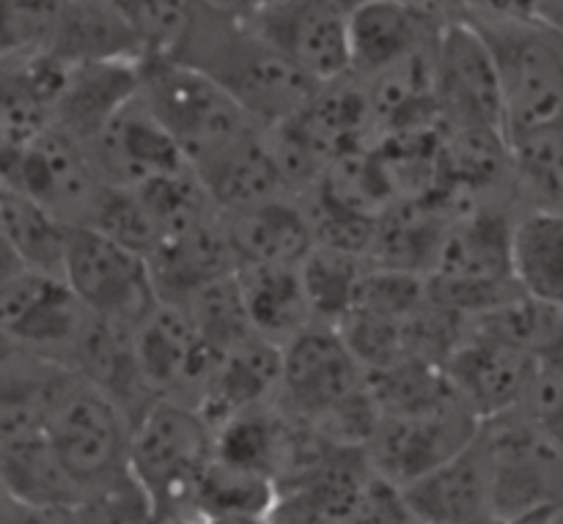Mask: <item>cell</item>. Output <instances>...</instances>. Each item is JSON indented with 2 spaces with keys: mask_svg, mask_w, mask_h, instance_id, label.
Wrapping results in <instances>:
<instances>
[{
  "mask_svg": "<svg viewBox=\"0 0 563 524\" xmlns=\"http://www.w3.org/2000/svg\"><path fill=\"white\" fill-rule=\"evenodd\" d=\"M366 390L368 371L344 335L328 324H311L284 349V377L275 406L319 426Z\"/></svg>",
  "mask_w": 563,
  "mask_h": 524,
  "instance_id": "10",
  "label": "cell"
},
{
  "mask_svg": "<svg viewBox=\"0 0 563 524\" xmlns=\"http://www.w3.org/2000/svg\"><path fill=\"white\" fill-rule=\"evenodd\" d=\"M247 316L262 338L289 346L313 322L300 267H242L236 272Z\"/></svg>",
  "mask_w": 563,
  "mask_h": 524,
  "instance_id": "24",
  "label": "cell"
},
{
  "mask_svg": "<svg viewBox=\"0 0 563 524\" xmlns=\"http://www.w3.org/2000/svg\"><path fill=\"white\" fill-rule=\"evenodd\" d=\"M99 176L113 190H141L152 181L190 170L181 148L137 93L88 146Z\"/></svg>",
  "mask_w": 563,
  "mask_h": 524,
  "instance_id": "16",
  "label": "cell"
},
{
  "mask_svg": "<svg viewBox=\"0 0 563 524\" xmlns=\"http://www.w3.org/2000/svg\"><path fill=\"white\" fill-rule=\"evenodd\" d=\"M214 443L207 417L174 401H157L132 428V472L152 498L157 524H201L196 494Z\"/></svg>",
  "mask_w": 563,
  "mask_h": 524,
  "instance_id": "3",
  "label": "cell"
},
{
  "mask_svg": "<svg viewBox=\"0 0 563 524\" xmlns=\"http://www.w3.org/2000/svg\"><path fill=\"white\" fill-rule=\"evenodd\" d=\"M0 476L5 498L31 509L71 511L82 492L55 456L44 428L0 434Z\"/></svg>",
  "mask_w": 563,
  "mask_h": 524,
  "instance_id": "23",
  "label": "cell"
},
{
  "mask_svg": "<svg viewBox=\"0 0 563 524\" xmlns=\"http://www.w3.org/2000/svg\"><path fill=\"white\" fill-rule=\"evenodd\" d=\"M539 14L550 22L553 27H559L563 33V0H550V3H533Z\"/></svg>",
  "mask_w": 563,
  "mask_h": 524,
  "instance_id": "32",
  "label": "cell"
},
{
  "mask_svg": "<svg viewBox=\"0 0 563 524\" xmlns=\"http://www.w3.org/2000/svg\"><path fill=\"white\" fill-rule=\"evenodd\" d=\"M69 514L71 524H157L152 498L132 470L88 489Z\"/></svg>",
  "mask_w": 563,
  "mask_h": 524,
  "instance_id": "30",
  "label": "cell"
},
{
  "mask_svg": "<svg viewBox=\"0 0 563 524\" xmlns=\"http://www.w3.org/2000/svg\"><path fill=\"white\" fill-rule=\"evenodd\" d=\"M478 428L482 421L462 399L416 415H379L366 456L383 481L405 489L471 448Z\"/></svg>",
  "mask_w": 563,
  "mask_h": 524,
  "instance_id": "11",
  "label": "cell"
},
{
  "mask_svg": "<svg viewBox=\"0 0 563 524\" xmlns=\"http://www.w3.org/2000/svg\"><path fill=\"white\" fill-rule=\"evenodd\" d=\"M476 443L487 465L495 520L563 516V445L553 434L515 410L484 421Z\"/></svg>",
  "mask_w": 563,
  "mask_h": 524,
  "instance_id": "5",
  "label": "cell"
},
{
  "mask_svg": "<svg viewBox=\"0 0 563 524\" xmlns=\"http://www.w3.org/2000/svg\"><path fill=\"white\" fill-rule=\"evenodd\" d=\"M520 412L563 445V349L537 357Z\"/></svg>",
  "mask_w": 563,
  "mask_h": 524,
  "instance_id": "31",
  "label": "cell"
},
{
  "mask_svg": "<svg viewBox=\"0 0 563 524\" xmlns=\"http://www.w3.org/2000/svg\"><path fill=\"white\" fill-rule=\"evenodd\" d=\"M93 316L64 278L33 272L3 256L0 264V324L3 346L75 371Z\"/></svg>",
  "mask_w": 563,
  "mask_h": 524,
  "instance_id": "6",
  "label": "cell"
},
{
  "mask_svg": "<svg viewBox=\"0 0 563 524\" xmlns=\"http://www.w3.org/2000/svg\"><path fill=\"white\" fill-rule=\"evenodd\" d=\"M368 258L355 253L333 250V247H313L300 264L302 283L311 302L313 322L339 330L357 302L363 278L368 272Z\"/></svg>",
  "mask_w": 563,
  "mask_h": 524,
  "instance_id": "28",
  "label": "cell"
},
{
  "mask_svg": "<svg viewBox=\"0 0 563 524\" xmlns=\"http://www.w3.org/2000/svg\"><path fill=\"white\" fill-rule=\"evenodd\" d=\"M451 16L478 33L504 93L506 135L563 115V33L533 3H449Z\"/></svg>",
  "mask_w": 563,
  "mask_h": 524,
  "instance_id": "2",
  "label": "cell"
},
{
  "mask_svg": "<svg viewBox=\"0 0 563 524\" xmlns=\"http://www.w3.org/2000/svg\"><path fill=\"white\" fill-rule=\"evenodd\" d=\"M225 234L242 267H300L317 247L311 220L297 198H278L223 214Z\"/></svg>",
  "mask_w": 563,
  "mask_h": 524,
  "instance_id": "21",
  "label": "cell"
},
{
  "mask_svg": "<svg viewBox=\"0 0 563 524\" xmlns=\"http://www.w3.org/2000/svg\"><path fill=\"white\" fill-rule=\"evenodd\" d=\"M0 231L5 258L33 272L64 278L71 228L53 218L47 209L20 192L0 187Z\"/></svg>",
  "mask_w": 563,
  "mask_h": 524,
  "instance_id": "25",
  "label": "cell"
},
{
  "mask_svg": "<svg viewBox=\"0 0 563 524\" xmlns=\"http://www.w3.org/2000/svg\"><path fill=\"white\" fill-rule=\"evenodd\" d=\"M280 377H284V346L262 335H251L236 349L220 355L198 412L218 432L234 417L273 406L278 401Z\"/></svg>",
  "mask_w": 563,
  "mask_h": 524,
  "instance_id": "18",
  "label": "cell"
},
{
  "mask_svg": "<svg viewBox=\"0 0 563 524\" xmlns=\"http://www.w3.org/2000/svg\"><path fill=\"white\" fill-rule=\"evenodd\" d=\"M511 269L531 300L563 311V214L526 212L517 220Z\"/></svg>",
  "mask_w": 563,
  "mask_h": 524,
  "instance_id": "27",
  "label": "cell"
},
{
  "mask_svg": "<svg viewBox=\"0 0 563 524\" xmlns=\"http://www.w3.org/2000/svg\"><path fill=\"white\" fill-rule=\"evenodd\" d=\"M434 104L443 130H484L506 135L504 93L493 58L478 33L456 16L449 20L434 53Z\"/></svg>",
  "mask_w": 563,
  "mask_h": 524,
  "instance_id": "13",
  "label": "cell"
},
{
  "mask_svg": "<svg viewBox=\"0 0 563 524\" xmlns=\"http://www.w3.org/2000/svg\"><path fill=\"white\" fill-rule=\"evenodd\" d=\"M141 99L174 137L192 170L262 130L218 82L181 60H143Z\"/></svg>",
  "mask_w": 563,
  "mask_h": 524,
  "instance_id": "4",
  "label": "cell"
},
{
  "mask_svg": "<svg viewBox=\"0 0 563 524\" xmlns=\"http://www.w3.org/2000/svg\"><path fill=\"white\" fill-rule=\"evenodd\" d=\"M352 9L335 0L253 3V22L313 86L324 88L352 75Z\"/></svg>",
  "mask_w": 563,
  "mask_h": 524,
  "instance_id": "12",
  "label": "cell"
},
{
  "mask_svg": "<svg viewBox=\"0 0 563 524\" xmlns=\"http://www.w3.org/2000/svg\"><path fill=\"white\" fill-rule=\"evenodd\" d=\"M44 434L82 494L132 470L130 417L80 374H69L55 395Z\"/></svg>",
  "mask_w": 563,
  "mask_h": 524,
  "instance_id": "7",
  "label": "cell"
},
{
  "mask_svg": "<svg viewBox=\"0 0 563 524\" xmlns=\"http://www.w3.org/2000/svg\"><path fill=\"white\" fill-rule=\"evenodd\" d=\"M537 357L465 330L462 338L445 357L443 371L460 399L478 415V421H493L506 412L520 410L531 384Z\"/></svg>",
  "mask_w": 563,
  "mask_h": 524,
  "instance_id": "17",
  "label": "cell"
},
{
  "mask_svg": "<svg viewBox=\"0 0 563 524\" xmlns=\"http://www.w3.org/2000/svg\"><path fill=\"white\" fill-rule=\"evenodd\" d=\"M179 308H185L190 322L196 324L198 335H201L218 355L236 349L242 341L256 335L251 316H247L245 297H242V286L236 275L196 291V294L187 297Z\"/></svg>",
  "mask_w": 563,
  "mask_h": 524,
  "instance_id": "29",
  "label": "cell"
},
{
  "mask_svg": "<svg viewBox=\"0 0 563 524\" xmlns=\"http://www.w3.org/2000/svg\"><path fill=\"white\" fill-rule=\"evenodd\" d=\"M64 280L93 316L130 333L163 302L152 261L93 228H71Z\"/></svg>",
  "mask_w": 563,
  "mask_h": 524,
  "instance_id": "8",
  "label": "cell"
},
{
  "mask_svg": "<svg viewBox=\"0 0 563 524\" xmlns=\"http://www.w3.org/2000/svg\"><path fill=\"white\" fill-rule=\"evenodd\" d=\"M449 20V3H355L352 75L372 82L394 66L438 47Z\"/></svg>",
  "mask_w": 563,
  "mask_h": 524,
  "instance_id": "15",
  "label": "cell"
},
{
  "mask_svg": "<svg viewBox=\"0 0 563 524\" xmlns=\"http://www.w3.org/2000/svg\"><path fill=\"white\" fill-rule=\"evenodd\" d=\"M44 53L64 64H143V44L124 3H58Z\"/></svg>",
  "mask_w": 563,
  "mask_h": 524,
  "instance_id": "19",
  "label": "cell"
},
{
  "mask_svg": "<svg viewBox=\"0 0 563 524\" xmlns=\"http://www.w3.org/2000/svg\"><path fill=\"white\" fill-rule=\"evenodd\" d=\"M170 60L203 71L218 82L262 130H275L319 93L253 22V3H192V20Z\"/></svg>",
  "mask_w": 563,
  "mask_h": 524,
  "instance_id": "1",
  "label": "cell"
},
{
  "mask_svg": "<svg viewBox=\"0 0 563 524\" xmlns=\"http://www.w3.org/2000/svg\"><path fill=\"white\" fill-rule=\"evenodd\" d=\"M511 187L520 212L563 214V115L509 137Z\"/></svg>",
  "mask_w": 563,
  "mask_h": 524,
  "instance_id": "26",
  "label": "cell"
},
{
  "mask_svg": "<svg viewBox=\"0 0 563 524\" xmlns=\"http://www.w3.org/2000/svg\"><path fill=\"white\" fill-rule=\"evenodd\" d=\"M141 93V64L69 66L66 86L55 104L53 130L91 146L104 126Z\"/></svg>",
  "mask_w": 563,
  "mask_h": 524,
  "instance_id": "20",
  "label": "cell"
},
{
  "mask_svg": "<svg viewBox=\"0 0 563 524\" xmlns=\"http://www.w3.org/2000/svg\"><path fill=\"white\" fill-rule=\"evenodd\" d=\"M418 524H484L493 516L489 478L478 443L401 489Z\"/></svg>",
  "mask_w": 563,
  "mask_h": 524,
  "instance_id": "22",
  "label": "cell"
},
{
  "mask_svg": "<svg viewBox=\"0 0 563 524\" xmlns=\"http://www.w3.org/2000/svg\"><path fill=\"white\" fill-rule=\"evenodd\" d=\"M135 355L143 379L159 401L201 410L220 355L198 335L185 308L159 302L135 330Z\"/></svg>",
  "mask_w": 563,
  "mask_h": 524,
  "instance_id": "14",
  "label": "cell"
},
{
  "mask_svg": "<svg viewBox=\"0 0 563 524\" xmlns=\"http://www.w3.org/2000/svg\"><path fill=\"white\" fill-rule=\"evenodd\" d=\"M3 187L31 198L69 228H91L108 185L88 146L58 130H47L22 152L0 154Z\"/></svg>",
  "mask_w": 563,
  "mask_h": 524,
  "instance_id": "9",
  "label": "cell"
}]
</instances>
